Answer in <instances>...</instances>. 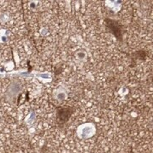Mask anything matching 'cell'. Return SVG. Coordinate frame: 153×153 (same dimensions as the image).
<instances>
[{"mask_svg":"<svg viewBox=\"0 0 153 153\" xmlns=\"http://www.w3.org/2000/svg\"><path fill=\"white\" fill-rule=\"evenodd\" d=\"M73 113V108L71 107H59L57 110V120L63 124L69 120Z\"/></svg>","mask_w":153,"mask_h":153,"instance_id":"cell-1","label":"cell"},{"mask_svg":"<svg viewBox=\"0 0 153 153\" xmlns=\"http://www.w3.org/2000/svg\"><path fill=\"white\" fill-rule=\"evenodd\" d=\"M106 26L108 27L111 32L114 34L117 38H119L122 37V31H121V27L119 24H117V22L115 21H111V20H106Z\"/></svg>","mask_w":153,"mask_h":153,"instance_id":"cell-2","label":"cell"}]
</instances>
